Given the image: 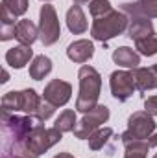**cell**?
Masks as SVG:
<instances>
[{"label": "cell", "mask_w": 157, "mask_h": 158, "mask_svg": "<svg viewBox=\"0 0 157 158\" xmlns=\"http://www.w3.org/2000/svg\"><path fill=\"white\" fill-rule=\"evenodd\" d=\"M41 99L37 96V92L34 88H26V90H20V92H7L4 94L2 98V112H24L28 116H34L37 114L41 107Z\"/></svg>", "instance_id": "cell-3"}, {"label": "cell", "mask_w": 157, "mask_h": 158, "mask_svg": "<svg viewBox=\"0 0 157 158\" xmlns=\"http://www.w3.org/2000/svg\"><path fill=\"white\" fill-rule=\"evenodd\" d=\"M144 110L150 116H157V96H152L144 101Z\"/></svg>", "instance_id": "cell-28"}, {"label": "cell", "mask_w": 157, "mask_h": 158, "mask_svg": "<svg viewBox=\"0 0 157 158\" xmlns=\"http://www.w3.org/2000/svg\"><path fill=\"white\" fill-rule=\"evenodd\" d=\"M34 57V50L32 46H15L11 50L6 52V63L11 66V68H22L30 63V59Z\"/></svg>", "instance_id": "cell-15"}, {"label": "cell", "mask_w": 157, "mask_h": 158, "mask_svg": "<svg viewBox=\"0 0 157 158\" xmlns=\"http://www.w3.org/2000/svg\"><path fill=\"white\" fill-rule=\"evenodd\" d=\"M70 94H72V86H70V83L61 81V79H52V81L44 86L43 99L48 101L50 105H54V107L57 109V107H63V105L69 103Z\"/></svg>", "instance_id": "cell-10"}, {"label": "cell", "mask_w": 157, "mask_h": 158, "mask_svg": "<svg viewBox=\"0 0 157 158\" xmlns=\"http://www.w3.org/2000/svg\"><path fill=\"white\" fill-rule=\"evenodd\" d=\"M67 55L70 61L74 63H87L92 55H94V44L87 39L74 40L69 48H67Z\"/></svg>", "instance_id": "cell-13"}, {"label": "cell", "mask_w": 157, "mask_h": 158, "mask_svg": "<svg viewBox=\"0 0 157 158\" xmlns=\"http://www.w3.org/2000/svg\"><path fill=\"white\" fill-rule=\"evenodd\" d=\"M15 26L17 24H2L0 30V40H9L15 37Z\"/></svg>", "instance_id": "cell-27"}, {"label": "cell", "mask_w": 157, "mask_h": 158, "mask_svg": "<svg viewBox=\"0 0 157 158\" xmlns=\"http://www.w3.org/2000/svg\"><path fill=\"white\" fill-rule=\"evenodd\" d=\"M81 2H89V0H74V4H81Z\"/></svg>", "instance_id": "cell-32"}, {"label": "cell", "mask_w": 157, "mask_h": 158, "mask_svg": "<svg viewBox=\"0 0 157 158\" xmlns=\"http://www.w3.org/2000/svg\"><path fill=\"white\" fill-rule=\"evenodd\" d=\"M15 39L20 44H24V46H32L35 40L39 39V28L30 19H22L15 26Z\"/></svg>", "instance_id": "cell-14"}, {"label": "cell", "mask_w": 157, "mask_h": 158, "mask_svg": "<svg viewBox=\"0 0 157 158\" xmlns=\"http://www.w3.org/2000/svg\"><path fill=\"white\" fill-rule=\"evenodd\" d=\"M61 37V26L57 20V13L54 9V6L44 4L41 6L39 11V40L44 46H52L56 44Z\"/></svg>", "instance_id": "cell-7"}, {"label": "cell", "mask_w": 157, "mask_h": 158, "mask_svg": "<svg viewBox=\"0 0 157 158\" xmlns=\"http://www.w3.org/2000/svg\"><path fill=\"white\" fill-rule=\"evenodd\" d=\"M126 28H128V17L120 11H111L105 17L94 19L91 35H92V39L100 40V42H107L113 37H118Z\"/></svg>", "instance_id": "cell-5"}, {"label": "cell", "mask_w": 157, "mask_h": 158, "mask_svg": "<svg viewBox=\"0 0 157 158\" xmlns=\"http://www.w3.org/2000/svg\"><path fill=\"white\" fill-rule=\"evenodd\" d=\"M113 61L117 63L118 66H124V68H131L133 70V68H137L141 64V55L135 50H131L128 46H122V48H117L113 52Z\"/></svg>", "instance_id": "cell-19"}, {"label": "cell", "mask_w": 157, "mask_h": 158, "mask_svg": "<svg viewBox=\"0 0 157 158\" xmlns=\"http://www.w3.org/2000/svg\"><path fill=\"white\" fill-rule=\"evenodd\" d=\"M34 116H17L11 112H2L0 132H2V155L0 158H26L28 136L34 131Z\"/></svg>", "instance_id": "cell-1"}, {"label": "cell", "mask_w": 157, "mask_h": 158, "mask_svg": "<svg viewBox=\"0 0 157 158\" xmlns=\"http://www.w3.org/2000/svg\"><path fill=\"white\" fill-rule=\"evenodd\" d=\"M2 83H6V81H7V77H9V76H7V72H6V70H4V74H2Z\"/></svg>", "instance_id": "cell-31"}, {"label": "cell", "mask_w": 157, "mask_h": 158, "mask_svg": "<svg viewBox=\"0 0 157 158\" xmlns=\"http://www.w3.org/2000/svg\"><path fill=\"white\" fill-rule=\"evenodd\" d=\"M152 158H157V153H155V155H154V156H152Z\"/></svg>", "instance_id": "cell-34"}, {"label": "cell", "mask_w": 157, "mask_h": 158, "mask_svg": "<svg viewBox=\"0 0 157 158\" xmlns=\"http://www.w3.org/2000/svg\"><path fill=\"white\" fill-rule=\"evenodd\" d=\"M124 145H126L124 158H146L148 149H150V143H148V142H144V140L128 142V143H124Z\"/></svg>", "instance_id": "cell-22"}, {"label": "cell", "mask_w": 157, "mask_h": 158, "mask_svg": "<svg viewBox=\"0 0 157 158\" xmlns=\"http://www.w3.org/2000/svg\"><path fill=\"white\" fill-rule=\"evenodd\" d=\"M54 158H74L72 155H69V153H59L57 156H54Z\"/></svg>", "instance_id": "cell-30"}, {"label": "cell", "mask_w": 157, "mask_h": 158, "mask_svg": "<svg viewBox=\"0 0 157 158\" xmlns=\"http://www.w3.org/2000/svg\"><path fill=\"white\" fill-rule=\"evenodd\" d=\"M113 136V129H109V127H104V129H98V131H94L87 140H89V147L92 149V151H98V149H102L107 142H109V138Z\"/></svg>", "instance_id": "cell-21"}, {"label": "cell", "mask_w": 157, "mask_h": 158, "mask_svg": "<svg viewBox=\"0 0 157 158\" xmlns=\"http://www.w3.org/2000/svg\"><path fill=\"white\" fill-rule=\"evenodd\" d=\"M54 110H56V107L43 99V101H41L39 110H37V114H35V119H37V121H46V119L54 114Z\"/></svg>", "instance_id": "cell-26"}, {"label": "cell", "mask_w": 157, "mask_h": 158, "mask_svg": "<svg viewBox=\"0 0 157 158\" xmlns=\"http://www.w3.org/2000/svg\"><path fill=\"white\" fill-rule=\"evenodd\" d=\"M154 70H155V72H157V64H154Z\"/></svg>", "instance_id": "cell-33"}, {"label": "cell", "mask_w": 157, "mask_h": 158, "mask_svg": "<svg viewBox=\"0 0 157 158\" xmlns=\"http://www.w3.org/2000/svg\"><path fill=\"white\" fill-rule=\"evenodd\" d=\"M109 119V109L105 105H96L92 110L85 112V116L79 119V123H76V129L72 131L74 136L79 140L89 138L94 131H98V127L102 123H105Z\"/></svg>", "instance_id": "cell-8"}, {"label": "cell", "mask_w": 157, "mask_h": 158, "mask_svg": "<svg viewBox=\"0 0 157 158\" xmlns=\"http://www.w3.org/2000/svg\"><path fill=\"white\" fill-rule=\"evenodd\" d=\"M155 131V121L154 116H150L146 110H139V112H133L129 119H128V129L126 132L120 136L124 143L128 142H135V140H146L154 134Z\"/></svg>", "instance_id": "cell-6"}, {"label": "cell", "mask_w": 157, "mask_h": 158, "mask_svg": "<svg viewBox=\"0 0 157 158\" xmlns=\"http://www.w3.org/2000/svg\"><path fill=\"white\" fill-rule=\"evenodd\" d=\"M131 76L135 79V85H137V90H154L157 88V72L152 68H133L131 70Z\"/></svg>", "instance_id": "cell-16"}, {"label": "cell", "mask_w": 157, "mask_h": 158, "mask_svg": "<svg viewBox=\"0 0 157 158\" xmlns=\"http://www.w3.org/2000/svg\"><path fill=\"white\" fill-rule=\"evenodd\" d=\"M28 11V0H2L0 20L2 24H15V19Z\"/></svg>", "instance_id": "cell-11"}, {"label": "cell", "mask_w": 157, "mask_h": 158, "mask_svg": "<svg viewBox=\"0 0 157 158\" xmlns=\"http://www.w3.org/2000/svg\"><path fill=\"white\" fill-rule=\"evenodd\" d=\"M122 11L131 17L157 19V0H137L133 4H122Z\"/></svg>", "instance_id": "cell-12"}, {"label": "cell", "mask_w": 157, "mask_h": 158, "mask_svg": "<svg viewBox=\"0 0 157 158\" xmlns=\"http://www.w3.org/2000/svg\"><path fill=\"white\" fill-rule=\"evenodd\" d=\"M50 70H52V61L46 55H37L30 64V77L41 81V79H44V76L50 74Z\"/></svg>", "instance_id": "cell-20"}, {"label": "cell", "mask_w": 157, "mask_h": 158, "mask_svg": "<svg viewBox=\"0 0 157 158\" xmlns=\"http://www.w3.org/2000/svg\"><path fill=\"white\" fill-rule=\"evenodd\" d=\"M61 138H63V132L57 131L56 127L46 129L44 125H35L34 131L28 136V143H26L28 153H26V158H39L50 147H54L56 143H59Z\"/></svg>", "instance_id": "cell-4"}, {"label": "cell", "mask_w": 157, "mask_h": 158, "mask_svg": "<svg viewBox=\"0 0 157 158\" xmlns=\"http://www.w3.org/2000/svg\"><path fill=\"white\" fill-rule=\"evenodd\" d=\"M135 46H137L139 53H142L146 57L155 55L157 53V33H152L150 37H146V39H142V40H137Z\"/></svg>", "instance_id": "cell-24"}, {"label": "cell", "mask_w": 157, "mask_h": 158, "mask_svg": "<svg viewBox=\"0 0 157 158\" xmlns=\"http://www.w3.org/2000/svg\"><path fill=\"white\" fill-rule=\"evenodd\" d=\"M43 2H50V0H43Z\"/></svg>", "instance_id": "cell-35"}, {"label": "cell", "mask_w": 157, "mask_h": 158, "mask_svg": "<svg viewBox=\"0 0 157 158\" xmlns=\"http://www.w3.org/2000/svg\"><path fill=\"white\" fill-rule=\"evenodd\" d=\"M148 143H150V147H157V132H155V134H152V136H150Z\"/></svg>", "instance_id": "cell-29"}, {"label": "cell", "mask_w": 157, "mask_h": 158, "mask_svg": "<svg viewBox=\"0 0 157 158\" xmlns=\"http://www.w3.org/2000/svg\"><path fill=\"white\" fill-rule=\"evenodd\" d=\"M79 77V96L76 101V109L79 112H89L98 105L100 88H102V77L92 66H81L78 72Z\"/></svg>", "instance_id": "cell-2"}, {"label": "cell", "mask_w": 157, "mask_h": 158, "mask_svg": "<svg viewBox=\"0 0 157 158\" xmlns=\"http://www.w3.org/2000/svg\"><path fill=\"white\" fill-rule=\"evenodd\" d=\"M109 85H111V94H113V98L118 99V101H128V99L133 96L135 88H137L131 72H126V70H117V72H113L111 77H109Z\"/></svg>", "instance_id": "cell-9"}, {"label": "cell", "mask_w": 157, "mask_h": 158, "mask_svg": "<svg viewBox=\"0 0 157 158\" xmlns=\"http://www.w3.org/2000/svg\"><path fill=\"white\" fill-rule=\"evenodd\" d=\"M54 127L61 132H70L76 129V112L74 110H63L59 114V118L56 119Z\"/></svg>", "instance_id": "cell-23"}, {"label": "cell", "mask_w": 157, "mask_h": 158, "mask_svg": "<svg viewBox=\"0 0 157 158\" xmlns=\"http://www.w3.org/2000/svg\"><path fill=\"white\" fill-rule=\"evenodd\" d=\"M67 26H69L70 33H74V35L87 31V19H85V13L79 4H72L70 9L67 11Z\"/></svg>", "instance_id": "cell-18"}, {"label": "cell", "mask_w": 157, "mask_h": 158, "mask_svg": "<svg viewBox=\"0 0 157 158\" xmlns=\"http://www.w3.org/2000/svg\"><path fill=\"white\" fill-rule=\"evenodd\" d=\"M154 33V24L146 17H131V24L128 30V35L135 40H142Z\"/></svg>", "instance_id": "cell-17"}, {"label": "cell", "mask_w": 157, "mask_h": 158, "mask_svg": "<svg viewBox=\"0 0 157 158\" xmlns=\"http://www.w3.org/2000/svg\"><path fill=\"white\" fill-rule=\"evenodd\" d=\"M89 11H91L92 19H100V17L109 15L113 9H111V2H109V0H91Z\"/></svg>", "instance_id": "cell-25"}]
</instances>
